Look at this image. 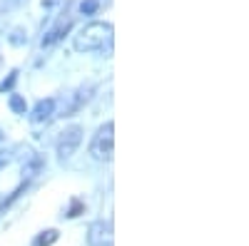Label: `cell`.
Wrapping results in <instances>:
<instances>
[{"mask_svg": "<svg viewBox=\"0 0 249 246\" xmlns=\"http://www.w3.org/2000/svg\"><path fill=\"white\" fill-rule=\"evenodd\" d=\"M88 244L90 246H112V224L97 219L88 227Z\"/></svg>", "mask_w": 249, "mask_h": 246, "instance_id": "cell-4", "label": "cell"}, {"mask_svg": "<svg viewBox=\"0 0 249 246\" xmlns=\"http://www.w3.org/2000/svg\"><path fill=\"white\" fill-rule=\"evenodd\" d=\"M112 40V25L110 23H88L75 35V50L77 52H95L102 50Z\"/></svg>", "mask_w": 249, "mask_h": 246, "instance_id": "cell-1", "label": "cell"}, {"mask_svg": "<svg viewBox=\"0 0 249 246\" xmlns=\"http://www.w3.org/2000/svg\"><path fill=\"white\" fill-rule=\"evenodd\" d=\"M80 209H82V204H80V201H72V209H70V214H68V216H77V212H80Z\"/></svg>", "mask_w": 249, "mask_h": 246, "instance_id": "cell-12", "label": "cell"}, {"mask_svg": "<svg viewBox=\"0 0 249 246\" xmlns=\"http://www.w3.org/2000/svg\"><path fill=\"white\" fill-rule=\"evenodd\" d=\"M112 152H115V125L105 122L90 139V154L97 162H110Z\"/></svg>", "mask_w": 249, "mask_h": 246, "instance_id": "cell-2", "label": "cell"}, {"mask_svg": "<svg viewBox=\"0 0 249 246\" xmlns=\"http://www.w3.org/2000/svg\"><path fill=\"white\" fill-rule=\"evenodd\" d=\"M97 5H100V3H97V0H85V3H82V5H80V10H82V13H85V15H92V13L97 10Z\"/></svg>", "mask_w": 249, "mask_h": 246, "instance_id": "cell-10", "label": "cell"}, {"mask_svg": "<svg viewBox=\"0 0 249 246\" xmlns=\"http://www.w3.org/2000/svg\"><path fill=\"white\" fill-rule=\"evenodd\" d=\"M10 110L18 112V115H25V102L20 95H10Z\"/></svg>", "mask_w": 249, "mask_h": 246, "instance_id": "cell-9", "label": "cell"}, {"mask_svg": "<svg viewBox=\"0 0 249 246\" xmlns=\"http://www.w3.org/2000/svg\"><path fill=\"white\" fill-rule=\"evenodd\" d=\"M92 92H95V85L92 82H88V85H82V87H77L75 92H72V97H70V105L65 107V115H72V112H77L85 102L92 97Z\"/></svg>", "mask_w": 249, "mask_h": 246, "instance_id": "cell-5", "label": "cell"}, {"mask_svg": "<svg viewBox=\"0 0 249 246\" xmlns=\"http://www.w3.org/2000/svg\"><path fill=\"white\" fill-rule=\"evenodd\" d=\"M53 110H55V99H40L35 110H33V122H45L53 117Z\"/></svg>", "mask_w": 249, "mask_h": 246, "instance_id": "cell-7", "label": "cell"}, {"mask_svg": "<svg viewBox=\"0 0 249 246\" xmlns=\"http://www.w3.org/2000/svg\"><path fill=\"white\" fill-rule=\"evenodd\" d=\"M80 142H82V127L80 125H70L60 132L57 137V157L60 162H65L75 154V149L80 147Z\"/></svg>", "mask_w": 249, "mask_h": 246, "instance_id": "cell-3", "label": "cell"}, {"mask_svg": "<svg viewBox=\"0 0 249 246\" xmlns=\"http://www.w3.org/2000/svg\"><path fill=\"white\" fill-rule=\"evenodd\" d=\"M10 43H23V30H15L10 35Z\"/></svg>", "mask_w": 249, "mask_h": 246, "instance_id": "cell-11", "label": "cell"}, {"mask_svg": "<svg viewBox=\"0 0 249 246\" xmlns=\"http://www.w3.org/2000/svg\"><path fill=\"white\" fill-rule=\"evenodd\" d=\"M68 28H70V17H60V20H57V25H55L53 30L45 33V37H43V48H50L53 43H57V40L62 37V33H65Z\"/></svg>", "mask_w": 249, "mask_h": 246, "instance_id": "cell-6", "label": "cell"}, {"mask_svg": "<svg viewBox=\"0 0 249 246\" xmlns=\"http://www.w3.org/2000/svg\"><path fill=\"white\" fill-rule=\"evenodd\" d=\"M57 229H48V231H40L35 239H33V246H53L57 241Z\"/></svg>", "mask_w": 249, "mask_h": 246, "instance_id": "cell-8", "label": "cell"}]
</instances>
